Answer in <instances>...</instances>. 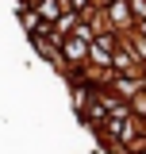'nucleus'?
<instances>
[{
    "label": "nucleus",
    "instance_id": "obj_1",
    "mask_svg": "<svg viewBox=\"0 0 146 154\" xmlns=\"http://www.w3.org/2000/svg\"><path fill=\"white\" fill-rule=\"evenodd\" d=\"M111 69H119V73H138V62H135V54H127V50H111Z\"/></svg>",
    "mask_w": 146,
    "mask_h": 154
},
{
    "label": "nucleus",
    "instance_id": "obj_2",
    "mask_svg": "<svg viewBox=\"0 0 146 154\" xmlns=\"http://www.w3.org/2000/svg\"><path fill=\"white\" fill-rule=\"evenodd\" d=\"M127 4H131V0H111V4H108V12H111V19H115V27H131Z\"/></svg>",
    "mask_w": 146,
    "mask_h": 154
},
{
    "label": "nucleus",
    "instance_id": "obj_3",
    "mask_svg": "<svg viewBox=\"0 0 146 154\" xmlns=\"http://www.w3.org/2000/svg\"><path fill=\"white\" fill-rule=\"evenodd\" d=\"M89 58H92V66H100V69H111L108 42H92V46H89Z\"/></svg>",
    "mask_w": 146,
    "mask_h": 154
},
{
    "label": "nucleus",
    "instance_id": "obj_4",
    "mask_svg": "<svg viewBox=\"0 0 146 154\" xmlns=\"http://www.w3.org/2000/svg\"><path fill=\"white\" fill-rule=\"evenodd\" d=\"M19 16H23V27H27V31H35V27H38V16H35V12L19 8Z\"/></svg>",
    "mask_w": 146,
    "mask_h": 154
},
{
    "label": "nucleus",
    "instance_id": "obj_5",
    "mask_svg": "<svg viewBox=\"0 0 146 154\" xmlns=\"http://www.w3.org/2000/svg\"><path fill=\"white\" fill-rule=\"evenodd\" d=\"M73 8H77V12H81V8H89V4H85V0H73Z\"/></svg>",
    "mask_w": 146,
    "mask_h": 154
},
{
    "label": "nucleus",
    "instance_id": "obj_6",
    "mask_svg": "<svg viewBox=\"0 0 146 154\" xmlns=\"http://www.w3.org/2000/svg\"><path fill=\"white\" fill-rule=\"evenodd\" d=\"M138 35H146V19H142V23H138Z\"/></svg>",
    "mask_w": 146,
    "mask_h": 154
},
{
    "label": "nucleus",
    "instance_id": "obj_7",
    "mask_svg": "<svg viewBox=\"0 0 146 154\" xmlns=\"http://www.w3.org/2000/svg\"><path fill=\"white\" fill-rule=\"evenodd\" d=\"M138 50H142V54H146V35H142V42H138Z\"/></svg>",
    "mask_w": 146,
    "mask_h": 154
}]
</instances>
